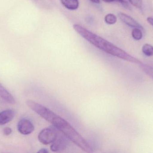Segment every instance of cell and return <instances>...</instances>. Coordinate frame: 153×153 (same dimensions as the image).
<instances>
[{
    "label": "cell",
    "mask_w": 153,
    "mask_h": 153,
    "mask_svg": "<svg viewBox=\"0 0 153 153\" xmlns=\"http://www.w3.org/2000/svg\"><path fill=\"white\" fill-rule=\"evenodd\" d=\"M14 117V112L11 110H6L0 112V125L10 122Z\"/></svg>",
    "instance_id": "7"
},
{
    "label": "cell",
    "mask_w": 153,
    "mask_h": 153,
    "mask_svg": "<svg viewBox=\"0 0 153 153\" xmlns=\"http://www.w3.org/2000/svg\"><path fill=\"white\" fill-rule=\"evenodd\" d=\"M48 152V151L45 149H41V150H40V151L38 152V153H45Z\"/></svg>",
    "instance_id": "19"
},
{
    "label": "cell",
    "mask_w": 153,
    "mask_h": 153,
    "mask_svg": "<svg viewBox=\"0 0 153 153\" xmlns=\"http://www.w3.org/2000/svg\"><path fill=\"white\" fill-rule=\"evenodd\" d=\"M62 4L68 10H76L79 7L78 0H61Z\"/></svg>",
    "instance_id": "9"
},
{
    "label": "cell",
    "mask_w": 153,
    "mask_h": 153,
    "mask_svg": "<svg viewBox=\"0 0 153 153\" xmlns=\"http://www.w3.org/2000/svg\"><path fill=\"white\" fill-rule=\"evenodd\" d=\"M139 65L141 70L153 79V67L148 65L144 64L143 63Z\"/></svg>",
    "instance_id": "10"
},
{
    "label": "cell",
    "mask_w": 153,
    "mask_h": 153,
    "mask_svg": "<svg viewBox=\"0 0 153 153\" xmlns=\"http://www.w3.org/2000/svg\"><path fill=\"white\" fill-rule=\"evenodd\" d=\"M147 21L148 22L149 24L153 26V18L152 17H148L147 18Z\"/></svg>",
    "instance_id": "18"
},
{
    "label": "cell",
    "mask_w": 153,
    "mask_h": 153,
    "mask_svg": "<svg viewBox=\"0 0 153 153\" xmlns=\"http://www.w3.org/2000/svg\"><path fill=\"white\" fill-rule=\"evenodd\" d=\"M18 131L23 135L30 134L34 131L35 128L31 121L27 119L20 120L17 126Z\"/></svg>",
    "instance_id": "5"
},
{
    "label": "cell",
    "mask_w": 153,
    "mask_h": 153,
    "mask_svg": "<svg viewBox=\"0 0 153 153\" xmlns=\"http://www.w3.org/2000/svg\"><path fill=\"white\" fill-rule=\"evenodd\" d=\"M90 1L94 3L99 4L100 3V0H90Z\"/></svg>",
    "instance_id": "20"
},
{
    "label": "cell",
    "mask_w": 153,
    "mask_h": 153,
    "mask_svg": "<svg viewBox=\"0 0 153 153\" xmlns=\"http://www.w3.org/2000/svg\"><path fill=\"white\" fill-rule=\"evenodd\" d=\"M102 1L107 3L114 2H118L121 4L124 7H127V8L129 7L127 2L125 0H102Z\"/></svg>",
    "instance_id": "14"
},
{
    "label": "cell",
    "mask_w": 153,
    "mask_h": 153,
    "mask_svg": "<svg viewBox=\"0 0 153 153\" xmlns=\"http://www.w3.org/2000/svg\"><path fill=\"white\" fill-rule=\"evenodd\" d=\"M118 16L122 22H124V23L126 24L129 27H131V28H139L140 29H143V27L137 21L129 16V15L123 13H119Z\"/></svg>",
    "instance_id": "6"
},
{
    "label": "cell",
    "mask_w": 153,
    "mask_h": 153,
    "mask_svg": "<svg viewBox=\"0 0 153 153\" xmlns=\"http://www.w3.org/2000/svg\"><path fill=\"white\" fill-rule=\"evenodd\" d=\"M0 97L10 104H13L15 103V99L13 95L1 83Z\"/></svg>",
    "instance_id": "8"
},
{
    "label": "cell",
    "mask_w": 153,
    "mask_h": 153,
    "mask_svg": "<svg viewBox=\"0 0 153 153\" xmlns=\"http://www.w3.org/2000/svg\"><path fill=\"white\" fill-rule=\"evenodd\" d=\"M142 51L146 56H152L153 55V46L150 44H145L142 48Z\"/></svg>",
    "instance_id": "11"
},
{
    "label": "cell",
    "mask_w": 153,
    "mask_h": 153,
    "mask_svg": "<svg viewBox=\"0 0 153 153\" xmlns=\"http://www.w3.org/2000/svg\"><path fill=\"white\" fill-rule=\"evenodd\" d=\"M12 132V130L11 128L9 127L5 128L3 129V134L5 136L10 135L11 134Z\"/></svg>",
    "instance_id": "16"
},
{
    "label": "cell",
    "mask_w": 153,
    "mask_h": 153,
    "mask_svg": "<svg viewBox=\"0 0 153 153\" xmlns=\"http://www.w3.org/2000/svg\"><path fill=\"white\" fill-rule=\"evenodd\" d=\"M132 36L135 40H139L142 39L143 34L141 29L139 28H134L132 30Z\"/></svg>",
    "instance_id": "12"
},
{
    "label": "cell",
    "mask_w": 153,
    "mask_h": 153,
    "mask_svg": "<svg viewBox=\"0 0 153 153\" xmlns=\"http://www.w3.org/2000/svg\"><path fill=\"white\" fill-rule=\"evenodd\" d=\"M27 105L41 117L61 131L69 140L85 152H92L90 145L82 136L65 119L50 110L46 107L31 100L27 101Z\"/></svg>",
    "instance_id": "1"
},
{
    "label": "cell",
    "mask_w": 153,
    "mask_h": 153,
    "mask_svg": "<svg viewBox=\"0 0 153 153\" xmlns=\"http://www.w3.org/2000/svg\"><path fill=\"white\" fill-rule=\"evenodd\" d=\"M73 28L75 31L83 38L97 48L107 54L130 63L139 65L142 63V62L140 60L132 56L123 49L118 47L100 36L91 32L81 25L74 24Z\"/></svg>",
    "instance_id": "2"
},
{
    "label": "cell",
    "mask_w": 153,
    "mask_h": 153,
    "mask_svg": "<svg viewBox=\"0 0 153 153\" xmlns=\"http://www.w3.org/2000/svg\"><path fill=\"white\" fill-rule=\"evenodd\" d=\"M58 135L56 128H44L39 133L38 137L40 143L47 145L53 143Z\"/></svg>",
    "instance_id": "3"
},
{
    "label": "cell",
    "mask_w": 153,
    "mask_h": 153,
    "mask_svg": "<svg viewBox=\"0 0 153 153\" xmlns=\"http://www.w3.org/2000/svg\"><path fill=\"white\" fill-rule=\"evenodd\" d=\"M130 3L135 7L137 8H141L143 6V2L142 0H128Z\"/></svg>",
    "instance_id": "15"
},
{
    "label": "cell",
    "mask_w": 153,
    "mask_h": 153,
    "mask_svg": "<svg viewBox=\"0 0 153 153\" xmlns=\"http://www.w3.org/2000/svg\"><path fill=\"white\" fill-rule=\"evenodd\" d=\"M86 22H87V23L91 24L94 22L93 18H92L91 16H89V17H87V19H86Z\"/></svg>",
    "instance_id": "17"
},
{
    "label": "cell",
    "mask_w": 153,
    "mask_h": 153,
    "mask_svg": "<svg viewBox=\"0 0 153 153\" xmlns=\"http://www.w3.org/2000/svg\"><path fill=\"white\" fill-rule=\"evenodd\" d=\"M68 138L64 135L63 136H59L53 143H52L50 149L52 151L55 152H61L66 148L68 145Z\"/></svg>",
    "instance_id": "4"
},
{
    "label": "cell",
    "mask_w": 153,
    "mask_h": 153,
    "mask_svg": "<svg viewBox=\"0 0 153 153\" xmlns=\"http://www.w3.org/2000/svg\"><path fill=\"white\" fill-rule=\"evenodd\" d=\"M105 21L107 24L110 25L115 24L117 21V17L112 13H109L105 16Z\"/></svg>",
    "instance_id": "13"
}]
</instances>
